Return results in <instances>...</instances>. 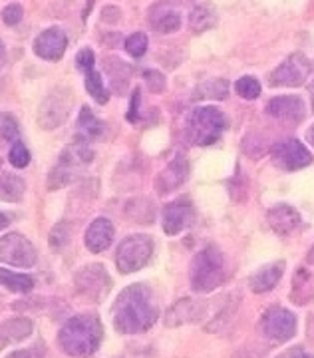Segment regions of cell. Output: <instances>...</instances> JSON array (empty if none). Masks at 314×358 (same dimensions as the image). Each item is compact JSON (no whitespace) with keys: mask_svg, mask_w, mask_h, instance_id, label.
Segmentation results:
<instances>
[{"mask_svg":"<svg viewBox=\"0 0 314 358\" xmlns=\"http://www.w3.org/2000/svg\"><path fill=\"white\" fill-rule=\"evenodd\" d=\"M113 327L122 334H138L151 329L157 320V308L151 303L148 285H129L117 294L112 307Z\"/></svg>","mask_w":314,"mask_h":358,"instance_id":"1","label":"cell"},{"mask_svg":"<svg viewBox=\"0 0 314 358\" xmlns=\"http://www.w3.org/2000/svg\"><path fill=\"white\" fill-rule=\"evenodd\" d=\"M101 338H104V329L96 315L72 317L58 334V343L64 352L74 358H86L94 355L100 346Z\"/></svg>","mask_w":314,"mask_h":358,"instance_id":"2","label":"cell"},{"mask_svg":"<svg viewBox=\"0 0 314 358\" xmlns=\"http://www.w3.org/2000/svg\"><path fill=\"white\" fill-rule=\"evenodd\" d=\"M225 257L217 247H205L191 265V287L195 293H211L225 281Z\"/></svg>","mask_w":314,"mask_h":358,"instance_id":"3","label":"cell"},{"mask_svg":"<svg viewBox=\"0 0 314 358\" xmlns=\"http://www.w3.org/2000/svg\"><path fill=\"white\" fill-rule=\"evenodd\" d=\"M225 115L213 106L193 110L185 122V136L195 145H213L225 131Z\"/></svg>","mask_w":314,"mask_h":358,"instance_id":"4","label":"cell"},{"mask_svg":"<svg viewBox=\"0 0 314 358\" xmlns=\"http://www.w3.org/2000/svg\"><path fill=\"white\" fill-rule=\"evenodd\" d=\"M94 150L90 148L88 138H76L60 155L58 166L54 167L48 176V189H60L66 187L76 178V171L92 164Z\"/></svg>","mask_w":314,"mask_h":358,"instance_id":"5","label":"cell"},{"mask_svg":"<svg viewBox=\"0 0 314 358\" xmlns=\"http://www.w3.org/2000/svg\"><path fill=\"white\" fill-rule=\"evenodd\" d=\"M151 255H153L151 237H148V235H129L117 247L115 265L124 275L136 273L150 263Z\"/></svg>","mask_w":314,"mask_h":358,"instance_id":"6","label":"cell"},{"mask_svg":"<svg viewBox=\"0 0 314 358\" xmlns=\"http://www.w3.org/2000/svg\"><path fill=\"white\" fill-rule=\"evenodd\" d=\"M74 106L72 90L56 88L46 96V100L40 106L38 112V124L42 129H56L68 120Z\"/></svg>","mask_w":314,"mask_h":358,"instance_id":"7","label":"cell"},{"mask_svg":"<svg viewBox=\"0 0 314 358\" xmlns=\"http://www.w3.org/2000/svg\"><path fill=\"white\" fill-rule=\"evenodd\" d=\"M311 72H313L311 60L301 52H294L269 74V84L275 88H299L308 80Z\"/></svg>","mask_w":314,"mask_h":358,"instance_id":"8","label":"cell"},{"mask_svg":"<svg viewBox=\"0 0 314 358\" xmlns=\"http://www.w3.org/2000/svg\"><path fill=\"white\" fill-rule=\"evenodd\" d=\"M34 245L20 233H8L0 239V261L13 267L28 268L36 263Z\"/></svg>","mask_w":314,"mask_h":358,"instance_id":"9","label":"cell"},{"mask_svg":"<svg viewBox=\"0 0 314 358\" xmlns=\"http://www.w3.org/2000/svg\"><path fill=\"white\" fill-rule=\"evenodd\" d=\"M74 282L78 293L88 296L92 301H100V299H104V296L108 294V291H110V287H112V281H110V277H108V273H106V267H104V265H98V263L86 265V267L80 268V271L76 273Z\"/></svg>","mask_w":314,"mask_h":358,"instance_id":"10","label":"cell"},{"mask_svg":"<svg viewBox=\"0 0 314 358\" xmlns=\"http://www.w3.org/2000/svg\"><path fill=\"white\" fill-rule=\"evenodd\" d=\"M275 166L285 171H297L313 164V154L299 140H285L277 143L271 152Z\"/></svg>","mask_w":314,"mask_h":358,"instance_id":"11","label":"cell"},{"mask_svg":"<svg viewBox=\"0 0 314 358\" xmlns=\"http://www.w3.org/2000/svg\"><path fill=\"white\" fill-rule=\"evenodd\" d=\"M263 333L277 343H287L297 334V317L283 307L271 308L263 317Z\"/></svg>","mask_w":314,"mask_h":358,"instance_id":"12","label":"cell"},{"mask_svg":"<svg viewBox=\"0 0 314 358\" xmlns=\"http://www.w3.org/2000/svg\"><path fill=\"white\" fill-rule=\"evenodd\" d=\"M66 48H68V36L62 28H56V26L40 32V36L34 40V54L48 62L60 60Z\"/></svg>","mask_w":314,"mask_h":358,"instance_id":"13","label":"cell"},{"mask_svg":"<svg viewBox=\"0 0 314 358\" xmlns=\"http://www.w3.org/2000/svg\"><path fill=\"white\" fill-rule=\"evenodd\" d=\"M266 114L285 124H299L304 120V102L301 96H277L264 106Z\"/></svg>","mask_w":314,"mask_h":358,"instance_id":"14","label":"cell"},{"mask_svg":"<svg viewBox=\"0 0 314 358\" xmlns=\"http://www.w3.org/2000/svg\"><path fill=\"white\" fill-rule=\"evenodd\" d=\"M189 176V162L185 154H177L164 171L157 176L155 179V189L162 193V195H167V193L176 192L179 189L185 181H187Z\"/></svg>","mask_w":314,"mask_h":358,"instance_id":"15","label":"cell"},{"mask_svg":"<svg viewBox=\"0 0 314 358\" xmlns=\"http://www.w3.org/2000/svg\"><path fill=\"white\" fill-rule=\"evenodd\" d=\"M193 221V205L187 199H177L164 209L162 223L167 235H179Z\"/></svg>","mask_w":314,"mask_h":358,"instance_id":"16","label":"cell"},{"mask_svg":"<svg viewBox=\"0 0 314 358\" xmlns=\"http://www.w3.org/2000/svg\"><path fill=\"white\" fill-rule=\"evenodd\" d=\"M151 28L159 34H173L181 28V13L173 8V4H169L167 0L164 2H155L148 13Z\"/></svg>","mask_w":314,"mask_h":358,"instance_id":"17","label":"cell"},{"mask_svg":"<svg viewBox=\"0 0 314 358\" xmlns=\"http://www.w3.org/2000/svg\"><path fill=\"white\" fill-rule=\"evenodd\" d=\"M266 221H269V227L275 231L277 235H283V237L299 229L302 223L299 211L287 203H278L275 207H271L269 213H266Z\"/></svg>","mask_w":314,"mask_h":358,"instance_id":"18","label":"cell"},{"mask_svg":"<svg viewBox=\"0 0 314 358\" xmlns=\"http://www.w3.org/2000/svg\"><path fill=\"white\" fill-rule=\"evenodd\" d=\"M203 313H205V305H203L201 301L181 299V301H177L176 305L167 310L165 324L169 329H173V327H181V324H187V322H197L203 317Z\"/></svg>","mask_w":314,"mask_h":358,"instance_id":"19","label":"cell"},{"mask_svg":"<svg viewBox=\"0 0 314 358\" xmlns=\"http://www.w3.org/2000/svg\"><path fill=\"white\" fill-rule=\"evenodd\" d=\"M86 247L92 253H101L106 251L113 241V225L110 219L98 217L90 223L88 231H86Z\"/></svg>","mask_w":314,"mask_h":358,"instance_id":"20","label":"cell"},{"mask_svg":"<svg viewBox=\"0 0 314 358\" xmlns=\"http://www.w3.org/2000/svg\"><path fill=\"white\" fill-rule=\"evenodd\" d=\"M32 334V320L24 317H14V319L0 322V348L20 343Z\"/></svg>","mask_w":314,"mask_h":358,"instance_id":"21","label":"cell"},{"mask_svg":"<svg viewBox=\"0 0 314 358\" xmlns=\"http://www.w3.org/2000/svg\"><path fill=\"white\" fill-rule=\"evenodd\" d=\"M283 268H285V263H271V265H264L259 271H255V275L249 279V287L252 293L261 294L273 291L283 277Z\"/></svg>","mask_w":314,"mask_h":358,"instance_id":"22","label":"cell"},{"mask_svg":"<svg viewBox=\"0 0 314 358\" xmlns=\"http://www.w3.org/2000/svg\"><path fill=\"white\" fill-rule=\"evenodd\" d=\"M24 179L0 167V201H20L24 197Z\"/></svg>","mask_w":314,"mask_h":358,"instance_id":"23","label":"cell"},{"mask_svg":"<svg viewBox=\"0 0 314 358\" xmlns=\"http://www.w3.org/2000/svg\"><path fill=\"white\" fill-rule=\"evenodd\" d=\"M217 20H219V16L211 4H199L189 14V30L193 34H203V32L215 28Z\"/></svg>","mask_w":314,"mask_h":358,"instance_id":"24","label":"cell"},{"mask_svg":"<svg viewBox=\"0 0 314 358\" xmlns=\"http://www.w3.org/2000/svg\"><path fill=\"white\" fill-rule=\"evenodd\" d=\"M229 96V82L225 78H211L201 82L195 90V100H225Z\"/></svg>","mask_w":314,"mask_h":358,"instance_id":"25","label":"cell"},{"mask_svg":"<svg viewBox=\"0 0 314 358\" xmlns=\"http://www.w3.org/2000/svg\"><path fill=\"white\" fill-rule=\"evenodd\" d=\"M0 287L13 291V293H30L34 281L28 275H20L8 268H0Z\"/></svg>","mask_w":314,"mask_h":358,"instance_id":"26","label":"cell"},{"mask_svg":"<svg viewBox=\"0 0 314 358\" xmlns=\"http://www.w3.org/2000/svg\"><path fill=\"white\" fill-rule=\"evenodd\" d=\"M126 215L138 223H151L153 217H155V209H153V203L150 199H131L126 203Z\"/></svg>","mask_w":314,"mask_h":358,"instance_id":"27","label":"cell"},{"mask_svg":"<svg viewBox=\"0 0 314 358\" xmlns=\"http://www.w3.org/2000/svg\"><path fill=\"white\" fill-rule=\"evenodd\" d=\"M78 128L82 131V136L84 138H98L104 134V122L96 117V114L90 110L88 106H84L82 108V112H80V117H78Z\"/></svg>","mask_w":314,"mask_h":358,"instance_id":"28","label":"cell"},{"mask_svg":"<svg viewBox=\"0 0 314 358\" xmlns=\"http://www.w3.org/2000/svg\"><path fill=\"white\" fill-rule=\"evenodd\" d=\"M20 140V129L13 115L0 114V148L14 145Z\"/></svg>","mask_w":314,"mask_h":358,"instance_id":"29","label":"cell"},{"mask_svg":"<svg viewBox=\"0 0 314 358\" xmlns=\"http://www.w3.org/2000/svg\"><path fill=\"white\" fill-rule=\"evenodd\" d=\"M84 74H86V90H88L90 96L98 103L108 102V90L104 86L100 72H96V68H92V70L84 72Z\"/></svg>","mask_w":314,"mask_h":358,"instance_id":"30","label":"cell"},{"mask_svg":"<svg viewBox=\"0 0 314 358\" xmlns=\"http://www.w3.org/2000/svg\"><path fill=\"white\" fill-rule=\"evenodd\" d=\"M108 64H106V70H108V74H110V78H112V84L113 88L117 90V92H122V86H120V82L122 84H127L129 82V68H127L126 62H122V60H117V58H108L106 60Z\"/></svg>","mask_w":314,"mask_h":358,"instance_id":"31","label":"cell"},{"mask_svg":"<svg viewBox=\"0 0 314 358\" xmlns=\"http://www.w3.org/2000/svg\"><path fill=\"white\" fill-rule=\"evenodd\" d=\"M235 90H237V94H239L243 100H257L261 96V92H263L261 82L255 76L239 78L237 84H235Z\"/></svg>","mask_w":314,"mask_h":358,"instance_id":"32","label":"cell"},{"mask_svg":"<svg viewBox=\"0 0 314 358\" xmlns=\"http://www.w3.org/2000/svg\"><path fill=\"white\" fill-rule=\"evenodd\" d=\"M8 162L10 166L16 169H22L30 164V152L22 141L18 140L14 145H10V152H8Z\"/></svg>","mask_w":314,"mask_h":358,"instance_id":"33","label":"cell"},{"mask_svg":"<svg viewBox=\"0 0 314 358\" xmlns=\"http://www.w3.org/2000/svg\"><path fill=\"white\" fill-rule=\"evenodd\" d=\"M126 52L134 58H141L148 52V36L143 32H134L126 40Z\"/></svg>","mask_w":314,"mask_h":358,"instance_id":"34","label":"cell"},{"mask_svg":"<svg viewBox=\"0 0 314 358\" xmlns=\"http://www.w3.org/2000/svg\"><path fill=\"white\" fill-rule=\"evenodd\" d=\"M143 80H145L148 88H150L153 94H159V92H164L165 90V76L162 72H157V70H145V72H143Z\"/></svg>","mask_w":314,"mask_h":358,"instance_id":"35","label":"cell"},{"mask_svg":"<svg viewBox=\"0 0 314 358\" xmlns=\"http://www.w3.org/2000/svg\"><path fill=\"white\" fill-rule=\"evenodd\" d=\"M22 6L20 4H8L4 10H2V20H4V24L8 26H16L20 20H22Z\"/></svg>","mask_w":314,"mask_h":358,"instance_id":"36","label":"cell"},{"mask_svg":"<svg viewBox=\"0 0 314 358\" xmlns=\"http://www.w3.org/2000/svg\"><path fill=\"white\" fill-rule=\"evenodd\" d=\"M68 237H70V233H68V225L66 223H58L50 233V245L52 247H62V245L68 243Z\"/></svg>","mask_w":314,"mask_h":358,"instance_id":"37","label":"cell"},{"mask_svg":"<svg viewBox=\"0 0 314 358\" xmlns=\"http://www.w3.org/2000/svg\"><path fill=\"white\" fill-rule=\"evenodd\" d=\"M94 62H96V58H94V52L90 50V48H84V50L78 52V56H76V66L82 70V72H88L94 68Z\"/></svg>","mask_w":314,"mask_h":358,"instance_id":"38","label":"cell"},{"mask_svg":"<svg viewBox=\"0 0 314 358\" xmlns=\"http://www.w3.org/2000/svg\"><path fill=\"white\" fill-rule=\"evenodd\" d=\"M138 110H139V90H134L131 94V106H129V112H127V120L129 122H138Z\"/></svg>","mask_w":314,"mask_h":358,"instance_id":"39","label":"cell"},{"mask_svg":"<svg viewBox=\"0 0 314 358\" xmlns=\"http://www.w3.org/2000/svg\"><path fill=\"white\" fill-rule=\"evenodd\" d=\"M278 358H314V355L306 352V350H302L301 346H294V348H290V350H287V352H283Z\"/></svg>","mask_w":314,"mask_h":358,"instance_id":"40","label":"cell"},{"mask_svg":"<svg viewBox=\"0 0 314 358\" xmlns=\"http://www.w3.org/2000/svg\"><path fill=\"white\" fill-rule=\"evenodd\" d=\"M8 358H40L34 350H16L13 355H8Z\"/></svg>","mask_w":314,"mask_h":358,"instance_id":"41","label":"cell"},{"mask_svg":"<svg viewBox=\"0 0 314 358\" xmlns=\"http://www.w3.org/2000/svg\"><path fill=\"white\" fill-rule=\"evenodd\" d=\"M306 141H308V143L314 148V124L311 126V128L306 129Z\"/></svg>","mask_w":314,"mask_h":358,"instance_id":"42","label":"cell"},{"mask_svg":"<svg viewBox=\"0 0 314 358\" xmlns=\"http://www.w3.org/2000/svg\"><path fill=\"white\" fill-rule=\"evenodd\" d=\"M4 58H6V50H4V44H2V40H0V68L4 64Z\"/></svg>","mask_w":314,"mask_h":358,"instance_id":"43","label":"cell"},{"mask_svg":"<svg viewBox=\"0 0 314 358\" xmlns=\"http://www.w3.org/2000/svg\"><path fill=\"white\" fill-rule=\"evenodd\" d=\"M6 225H8V217L4 213H0V229H4Z\"/></svg>","mask_w":314,"mask_h":358,"instance_id":"44","label":"cell"},{"mask_svg":"<svg viewBox=\"0 0 314 358\" xmlns=\"http://www.w3.org/2000/svg\"><path fill=\"white\" fill-rule=\"evenodd\" d=\"M306 261L311 263V265H314V247L308 251V257H306Z\"/></svg>","mask_w":314,"mask_h":358,"instance_id":"45","label":"cell"},{"mask_svg":"<svg viewBox=\"0 0 314 358\" xmlns=\"http://www.w3.org/2000/svg\"><path fill=\"white\" fill-rule=\"evenodd\" d=\"M169 4H187V2H191V0H167Z\"/></svg>","mask_w":314,"mask_h":358,"instance_id":"46","label":"cell"},{"mask_svg":"<svg viewBox=\"0 0 314 358\" xmlns=\"http://www.w3.org/2000/svg\"><path fill=\"white\" fill-rule=\"evenodd\" d=\"M308 90H311V98H313V112H314V84H308Z\"/></svg>","mask_w":314,"mask_h":358,"instance_id":"47","label":"cell"},{"mask_svg":"<svg viewBox=\"0 0 314 358\" xmlns=\"http://www.w3.org/2000/svg\"><path fill=\"white\" fill-rule=\"evenodd\" d=\"M313 68H314V64H313ZM313 84H314V82H313Z\"/></svg>","mask_w":314,"mask_h":358,"instance_id":"48","label":"cell"}]
</instances>
